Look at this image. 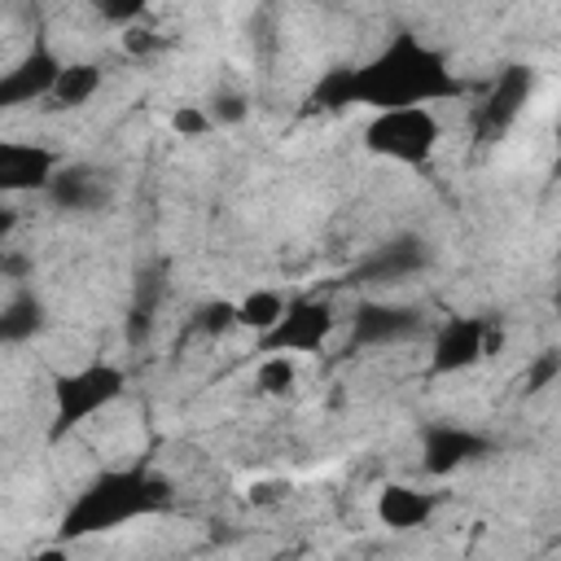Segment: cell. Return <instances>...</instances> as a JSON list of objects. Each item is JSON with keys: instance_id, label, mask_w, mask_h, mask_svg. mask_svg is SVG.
<instances>
[{"instance_id": "1", "label": "cell", "mask_w": 561, "mask_h": 561, "mask_svg": "<svg viewBox=\"0 0 561 561\" xmlns=\"http://www.w3.org/2000/svg\"><path fill=\"white\" fill-rule=\"evenodd\" d=\"M342 88H346V110L364 105L373 114L403 105H434L465 92L451 61L412 31H394L368 61L342 66Z\"/></svg>"}, {"instance_id": "2", "label": "cell", "mask_w": 561, "mask_h": 561, "mask_svg": "<svg viewBox=\"0 0 561 561\" xmlns=\"http://www.w3.org/2000/svg\"><path fill=\"white\" fill-rule=\"evenodd\" d=\"M171 482L149 469V465H123V469H101L92 482H83V491L66 504L57 535L61 543H79L92 535H110L123 530L140 517H158L171 508Z\"/></svg>"}, {"instance_id": "3", "label": "cell", "mask_w": 561, "mask_h": 561, "mask_svg": "<svg viewBox=\"0 0 561 561\" xmlns=\"http://www.w3.org/2000/svg\"><path fill=\"white\" fill-rule=\"evenodd\" d=\"M127 390V373L118 364L92 359L70 373L53 377V421H48V443H66L79 425H88L96 412H105L118 394Z\"/></svg>"}, {"instance_id": "4", "label": "cell", "mask_w": 561, "mask_h": 561, "mask_svg": "<svg viewBox=\"0 0 561 561\" xmlns=\"http://www.w3.org/2000/svg\"><path fill=\"white\" fill-rule=\"evenodd\" d=\"M443 140V123L430 105H403V110H377L364 123V149L373 158L399 162V167H425Z\"/></svg>"}, {"instance_id": "5", "label": "cell", "mask_w": 561, "mask_h": 561, "mask_svg": "<svg viewBox=\"0 0 561 561\" xmlns=\"http://www.w3.org/2000/svg\"><path fill=\"white\" fill-rule=\"evenodd\" d=\"M333 324H337V316H333L329 298H307V294L285 298L276 324L267 333H259V351H267V355H316L333 337Z\"/></svg>"}, {"instance_id": "6", "label": "cell", "mask_w": 561, "mask_h": 561, "mask_svg": "<svg viewBox=\"0 0 561 561\" xmlns=\"http://www.w3.org/2000/svg\"><path fill=\"white\" fill-rule=\"evenodd\" d=\"M495 451V443L469 425H456V421H430L421 430V469L430 478H451L456 469L465 465H478Z\"/></svg>"}, {"instance_id": "7", "label": "cell", "mask_w": 561, "mask_h": 561, "mask_svg": "<svg viewBox=\"0 0 561 561\" xmlns=\"http://www.w3.org/2000/svg\"><path fill=\"white\" fill-rule=\"evenodd\" d=\"M530 92H535V70L530 66H504L491 79L486 96L473 105V131H478V140H500L522 118Z\"/></svg>"}, {"instance_id": "8", "label": "cell", "mask_w": 561, "mask_h": 561, "mask_svg": "<svg viewBox=\"0 0 561 561\" xmlns=\"http://www.w3.org/2000/svg\"><path fill=\"white\" fill-rule=\"evenodd\" d=\"M425 329V316L416 307H403V302H359L351 311V342L355 346H399V342H412L421 337Z\"/></svg>"}, {"instance_id": "9", "label": "cell", "mask_w": 561, "mask_h": 561, "mask_svg": "<svg viewBox=\"0 0 561 561\" xmlns=\"http://www.w3.org/2000/svg\"><path fill=\"white\" fill-rule=\"evenodd\" d=\"M482 333H486V316H447L430 342V373L434 377L469 373L478 359H486Z\"/></svg>"}, {"instance_id": "10", "label": "cell", "mask_w": 561, "mask_h": 561, "mask_svg": "<svg viewBox=\"0 0 561 561\" xmlns=\"http://www.w3.org/2000/svg\"><path fill=\"white\" fill-rule=\"evenodd\" d=\"M61 158L39 140H9L0 136V197L44 193Z\"/></svg>"}, {"instance_id": "11", "label": "cell", "mask_w": 561, "mask_h": 561, "mask_svg": "<svg viewBox=\"0 0 561 561\" xmlns=\"http://www.w3.org/2000/svg\"><path fill=\"white\" fill-rule=\"evenodd\" d=\"M430 267V250H425V241L421 237H412V232H403V237H390V241H381L373 254H364L355 267H351V285H399V280H408V276H416V272H425Z\"/></svg>"}, {"instance_id": "12", "label": "cell", "mask_w": 561, "mask_h": 561, "mask_svg": "<svg viewBox=\"0 0 561 561\" xmlns=\"http://www.w3.org/2000/svg\"><path fill=\"white\" fill-rule=\"evenodd\" d=\"M61 70V57L48 44L26 48L9 70H0V110H22L35 105L53 92V79Z\"/></svg>"}, {"instance_id": "13", "label": "cell", "mask_w": 561, "mask_h": 561, "mask_svg": "<svg viewBox=\"0 0 561 561\" xmlns=\"http://www.w3.org/2000/svg\"><path fill=\"white\" fill-rule=\"evenodd\" d=\"M48 202L57 210H75V215H96L114 202V184L101 167H88V162H70V167H57L53 180H48Z\"/></svg>"}, {"instance_id": "14", "label": "cell", "mask_w": 561, "mask_h": 561, "mask_svg": "<svg viewBox=\"0 0 561 561\" xmlns=\"http://www.w3.org/2000/svg\"><path fill=\"white\" fill-rule=\"evenodd\" d=\"M434 508H438V500L408 482H386L377 491V522L390 530H416L434 517Z\"/></svg>"}, {"instance_id": "15", "label": "cell", "mask_w": 561, "mask_h": 561, "mask_svg": "<svg viewBox=\"0 0 561 561\" xmlns=\"http://www.w3.org/2000/svg\"><path fill=\"white\" fill-rule=\"evenodd\" d=\"M44 324H48V307L31 289H18L9 302H0V346L35 342L44 333Z\"/></svg>"}, {"instance_id": "16", "label": "cell", "mask_w": 561, "mask_h": 561, "mask_svg": "<svg viewBox=\"0 0 561 561\" xmlns=\"http://www.w3.org/2000/svg\"><path fill=\"white\" fill-rule=\"evenodd\" d=\"M101 66L96 61H61V70H57V79H53V92H48V101H57L61 110H79V105H88L92 96H96V88H101Z\"/></svg>"}, {"instance_id": "17", "label": "cell", "mask_w": 561, "mask_h": 561, "mask_svg": "<svg viewBox=\"0 0 561 561\" xmlns=\"http://www.w3.org/2000/svg\"><path fill=\"white\" fill-rule=\"evenodd\" d=\"M158 298H162V267L158 272H140L136 276V298L127 311V342H145L158 316Z\"/></svg>"}, {"instance_id": "18", "label": "cell", "mask_w": 561, "mask_h": 561, "mask_svg": "<svg viewBox=\"0 0 561 561\" xmlns=\"http://www.w3.org/2000/svg\"><path fill=\"white\" fill-rule=\"evenodd\" d=\"M280 307H285V294L259 285V289H250L245 298H237V324H241V329H254V333H267V329L276 324Z\"/></svg>"}, {"instance_id": "19", "label": "cell", "mask_w": 561, "mask_h": 561, "mask_svg": "<svg viewBox=\"0 0 561 561\" xmlns=\"http://www.w3.org/2000/svg\"><path fill=\"white\" fill-rule=\"evenodd\" d=\"M193 329L206 333V337H219V333L237 329V302H228V298H210V302H202V307L193 311Z\"/></svg>"}, {"instance_id": "20", "label": "cell", "mask_w": 561, "mask_h": 561, "mask_svg": "<svg viewBox=\"0 0 561 561\" xmlns=\"http://www.w3.org/2000/svg\"><path fill=\"white\" fill-rule=\"evenodd\" d=\"M294 377H298V368H294V355H267L263 364H259V390L263 394H289L294 390Z\"/></svg>"}, {"instance_id": "21", "label": "cell", "mask_w": 561, "mask_h": 561, "mask_svg": "<svg viewBox=\"0 0 561 561\" xmlns=\"http://www.w3.org/2000/svg\"><path fill=\"white\" fill-rule=\"evenodd\" d=\"M206 114H210V123H224V127L245 123V114H250V96L237 92V88H219V92L206 101Z\"/></svg>"}, {"instance_id": "22", "label": "cell", "mask_w": 561, "mask_h": 561, "mask_svg": "<svg viewBox=\"0 0 561 561\" xmlns=\"http://www.w3.org/2000/svg\"><path fill=\"white\" fill-rule=\"evenodd\" d=\"M210 127H215V123H210L206 105H175V110H171V131L184 136V140H197V136H206Z\"/></svg>"}, {"instance_id": "23", "label": "cell", "mask_w": 561, "mask_h": 561, "mask_svg": "<svg viewBox=\"0 0 561 561\" xmlns=\"http://www.w3.org/2000/svg\"><path fill=\"white\" fill-rule=\"evenodd\" d=\"M557 377H561V355H557V351H543L539 359H530V364H526V394L548 390Z\"/></svg>"}, {"instance_id": "24", "label": "cell", "mask_w": 561, "mask_h": 561, "mask_svg": "<svg viewBox=\"0 0 561 561\" xmlns=\"http://www.w3.org/2000/svg\"><path fill=\"white\" fill-rule=\"evenodd\" d=\"M96 4V13L105 18V22H114V26H131L145 9H149V0H92Z\"/></svg>"}, {"instance_id": "25", "label": "cell", "mask_w": 561, "mask_h": 561, "mask_svg": "<svg viewBox=\"0 0 561 561\" xmlns=\"http://www.w3.org/2000/svg\"><path fill=\"white\" fill-rule=\"evenodd\" d=\"M285 491H289L285 482H259V486L250 491V500H254V504H276V500H285Z\"/></svg>"}, {"instance_id": "26", "label": "cell", "mask_w": 561, "mask_h": 561, "mask_svg": "<svg viewBox=\"0 0 561 561\" xmlns=\"http://www.w3.org/2000/svg\"><path fill=\"white\" fill-rule=\"evenodd\" d=\"M0 272H9V276L22 280V276L31 272V259H26V254H4V259H0Z\"/></svg>"}, {"instance_id": "27", "label": "cell", "mask_w": 561, "mask_h": 561, "mask_svg": "<svg viewBox=\"0 0 561 561\" xmlns=\"http://www.w3.org/2000/svg\"><path fill=\"white\" fill-rule=\"evenodd\" d=\"M158 44H162V39H153L149 31H131V35H127V53H149V48H158Z\"/></svg>"}, {"instance_id": "28", "label": "cell", "mask_w": 561, "mask_h": 561, "mask_svg": "<svg viewBox=\"0 0 561 561\" xmlns=\"http://www.w3.org/2000/svg\"><path fill=\"white\" fill-rule=\"evenodd\" d=\"M13 228H18V210H13V206H4V202H0V245H4V241H9V237H13Z\"/></svg>"}]
</instances>
